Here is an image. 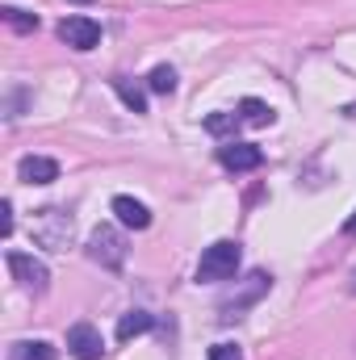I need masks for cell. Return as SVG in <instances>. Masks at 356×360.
I'll use <instances>...</instances> for the list:
<instances>
[{"label": "cell", "instance_id": "obj_1", "mask_svg": "<svg viewBox=\"0 0 356 360\" xmlns=\"http://www.w3.org/2000/svg\"><path fill=\"white\" fill-rule=\"evenodd\" d=\"M235 269H239V243H235V239H218V243H210V248L201 252V260H197V281H201V285L231 281Z\"/></svg>", "mask_w": 356, "mask_h": 360}, {"label": "cell", "instance_id": "obj_2", "mask_svg": "<svg viewBox=\"0 0 356 360\" xmlns=\"http://www.w3.org/2000/svg\"><path fill=\"white\" fill-rule=\"evenodd\" d=\"M89 256L101 269L117 272L126 264V239H122V231H117V226H96L89 235Z\"/></svg>", "mask_w": 356, "mask_h": 360}, {"label": "cell", "instance_id": "obj_3", "mask_svg": "<svg viewBox=\"0 0 356 360\" xmlns=\"http://www.w3.org/2000/svg\"><path fill=\"white\" fill-rule=\"evenodd\" d=\"M34 239L42 248H51V252H63L68 239H72V214H63V210H38Z\"/></svg>", "mask_w": 356, "mask_h": 360}, {"label": "cell", "instance_id": "obj_4", "mask_svg": "<svg viewBox=\"0 0 356 360\" xmlns=\"http://www.w3.org/2000/svg\"><path fill=\"white\" fill-rule=\"evenodd\" d=\"M8 272L30 289V293H46V285H51V272L42 260H34V256H25V252H8Z\"/></svg>", "mask_w": 356, "mask_h": 360}, {"label": "cell", "instance_id": "obj_5", "mask_svg": "<svg viewBox=\"0 0 356 360\" xmlns=\"http://www.w3.org/2000/svg\"><path fill=\"white\" fill-rule=\"evenodd\" d=\"M218 164L227 168V172H256L260 164H265V151L256 147V143H227V147H218Z\"/></svg>", "mask_w": 356, "mask_h": 360}, {"label": "cell", "instance_id": "obj_6", "mask_svg": "<svg viewBox=\"0 0 356 360\" xmlns=\"http://www.w3.org/2000/svg\"><path fill=\"white\" fill-rule=\"evenodd\" d=\"M59 38L72 51H92V46H101V25L92 17H63L59 21Z\"/></svg>", "mask_w": 356, "mask_h": 360}, {"label": "cell", "instance_id": "obj_7", "mask_svg": "<svg viewBox=\"0 0 356 360\" xmlns=\"http://www.w3.org/2000/svg\"><path fill=\"white\" fill-rule=\"evenodd\" d=\"M68 352L76 360H101L105 356V340H101V331L92 323H76L68 331Z\"/></svg>", "mask_w": 356, "mask_h": 360}, {"label": "cell", "instance_id": "obj_8", "mask_svg": "<svg viewBox=\"0 0 356 360\" xmlns=\"http://www.w3.org/2000/svg\"><path fill=\"white\" fill-rule=\"evenodd\" d=\"M268 285H272V276H268V272H252V276H248V289H243L235 302H227V306H222V323H231V319H243L239 310H243V306H252L260 293H268Z\"/></svg>", "mask_w": 356, "mask_h": 360}, {"label": "cell", "instance_id": "obj_9", "mask_svg": "<svg viewBox=\"0 0 356 360\" xmlns=\"http://www.w3.org/2000/svg\"><path fill=\"white\" fill-rule=\"evenodd\" d=\"M17 176L25 180V184H51V180H59V164L46 160V155H25L17 164Z\"/></svg>", "mask_w": 356, "mask_h": 360}, {"label": "cell", "instance_id": "obj_10", "mask_svg": "<svg viewBox=\"0 0 356 360\" xmlns=\"http://www.w3.org/2000/svg\"><path fill=\"white\" fill-rule=\"evenodd\" d=\"M113 214H117V222L130 226V231H147V226H151V210H147L143 201H134V197H113Z\"/></svg>", "mask_w": 356, "mask_h": 360}, {"label": "cell", "instance_id": "obj_11", "mask_svg": "<svg viewBox=\"0 0 356 360\" xmlns=\"http://www.w3.org/2000/svg\"><path fill=\"white\" fill-rule=\"evenodd\" d=\"M239 122L243 126H256V130H265V126H272L276 122V113H272V105H265L260 96H248V101H239Z\"/></svg>", "mask_w": 356, "mask_h": 360}, {"label": "cell", "instance_id": "obj_12", "mask_svg": "<svg viewBox=\"0 0 356 360\" xmlns=\"http://www.w3.org/2000/svg\"><path fill=\"white\" fill-rule=\"evenodd\" d=\"M151 327H155V319H151L147 310H130V314L117 319V340L126 344V340H134V335H147Z\"/></svg>", "mask_w": 356, "mask_h": 360}, {"label": "cell", "instance_id": "obj_13", "mask_svg": "<svg viewBox=\"0 0 356 360\" xmlns=\"http://www.w3.org/2000/svg\"><path fill=\"white\" fill-rule=\"evenodd\" d=\"M113 92L126 101V109H134V113H147V96H143V89H139V84H130L126 76H113Z\"/></svg>", "mask_w": 356, "mask_h": 360}, {"label": "cell", "instance_id": "obj_14", "mask_svg": "<svg viewBox=\"0 0 356 360\" xmlns=\"http://www.w3.org/2000/svg\"><path fill=\"white\" fill-rule=\"evenodd\" d=\"M8 360H55V348L46 340H25V344H13Z\"/></svg>", "mask_w": 356, "mask_h": 360}, {"label": "cell", "instance_id": "obj_15", "mask_svg": "<svg viewBox=\"0 0 356 360\" xmlns=\"http://www.w3.org/2000/svg\"><path fill=\"white\" fill-rule=\"evenodd\" d=\"M0 17L17 30V34H30V30H38V17L34 13H25V8H17V4H4L0 8Z\"/></svg>", "mask_w": 356, "mask_h": 360}, {"label": "cell", "instance_id": "obj_16", "mask_svg": "<svg viewBox=\"0 0 356 360\" xmlns=\"http://www.w3.org/2000/svg\"><path fill=\"white\" fill-rule=\"evenodd\" d=\"M147 89L160 92V96H168V92H177V72L168 68V63H160V68H151V76H147Z\"/></svg>", "mask_w": 356, "mask_h": 360}, {"label": "cell", "instance_id": "obj_17", "mask_svg": "<svg viewBox=\"0 0 356 360\" xmlns=\"http://www.w3.org/2000/svg\"><path fill=\"white\" fill-rule=\"evenodd\" d=\"M239 126H243L239 113H210V117H205V130H210V134H235Z\"/></svg>", "mask_w": 356, "mask_h": 360}, {"label": "cell", "instance_id": "obj_18", "mask_svg": "<svg viewBox=\"0 0 356 360\" xmlns=\"http://www.w3.org/2000/svg\"><path fill=\"white\" fill-rule=\"evenodd\" d=\"M210 360H243V352H239L235 344H214V348H210Z\"/></svg>", "mask_w": 356, "mask_h": 360}, {"label": "cell", "instance_id": "obj_19", "mask_svg": "<svg viewBox=\"0 0 356 360\" xmlns=\"http://www.w3.org/2000/svg\"><path fill=\"white\" fill-rule=\"evenodd\" d=\"M0 235H13V201H0Z\"/></svg>", "mask_w": 356, "mask_h": 360}, {"label": "cell", "instance_id": "obj_20", "mask_svg": "<svg viewBox=\"0 0 356 360\" xmlns=\"http://www.w3.org/2000/svg\"><path fill=\"white\" fill-rule=\"evenodd\" d=\"M344 231H348V235H356V214L348 218V222H344Z\"/></svg>", "mask_w": 356, "mask_h": 360}, {"label": "cell", "instance_id": "obj_21", "mask_svg": "<svg viewBox=\"0 0 356 360\" xmlns=\"http://www.w3.org/2000/svg\"><path fill=\"white\" fill-rule=\"evenodd\" d=\"M344 117H356V105H348V109H344Z\"/></svg>", "mask_w": 356, "mask_h": 360}, {"label": "cell", "instance_id": "obj_22", "mask_svg": "<svg viewBox=\"0 0 356 360\" xmlns=\"http://www.w3.org/2000/svg\"><path fill=\"white\" fill-rule=\"evenodd\" d=\"M72 4H92V0H72Z\"/></svg>", "mask_w": 356, "mask_h": 360}]
</instances>
